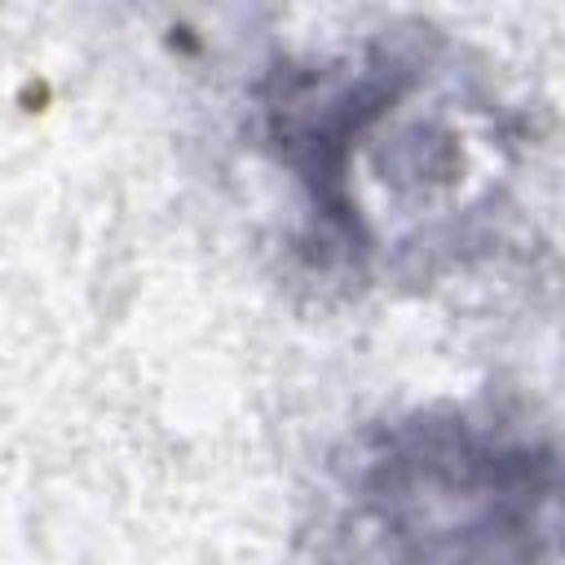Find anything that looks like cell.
<instances>
[{"mask_svg":"<svg viewBox=\"0 0 565 565\" xmlns=\"http://www.w3.org/2000/svg\"><path fill=\"white\" fill-rule=\"evenodd\" d=\"M252 132L291 185V247L327 282L459 265L516 159L512 115L428 26L278 53L252 88Z\"/></svg>","mask_w":565,"mask_h":565,"instance_id":"1","label":"cell"},{"mask_svg":"<svg viewBox=\"0 0 565 565\" xmlns=\"http://www.w3.org/2000/svg\"><path fill=\"white\" fill-rule=\"evenodd\" d=\"M313 565H565V446L419 406L349 433L327 463Z\"/></svg>","mask_w":565,"mask_h":565,"instance_id":"2","label":"cell"}]
</instances>
